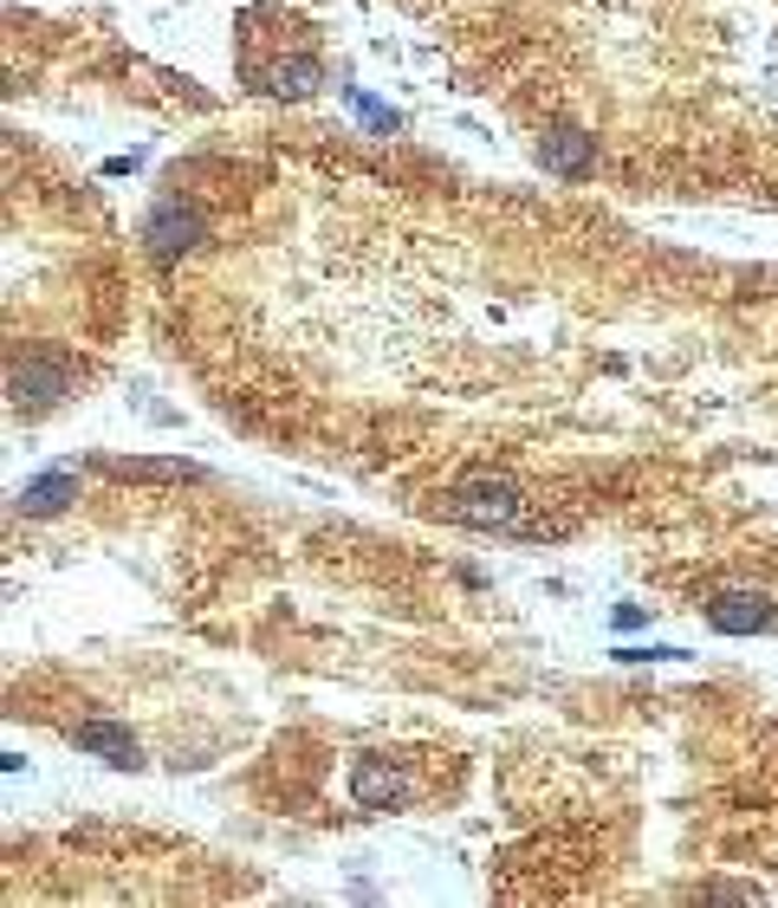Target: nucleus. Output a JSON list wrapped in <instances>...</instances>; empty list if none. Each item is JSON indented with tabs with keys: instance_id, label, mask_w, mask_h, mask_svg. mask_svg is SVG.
I'll return each mask as SVG.
<instances>
[{
	"instance_id": "f257e3e1",
	"label": "nucleus",
	"mask_w": 778,
	"mask_h": 908,
	"mask_svg": "<svg viewBox=\"0 0 778 908\" xmlns=\"http://www.w3.org/2000/svg\"><path fill=\"white\" fill-rule=\"evenodd\" d=\"M454 519H467V526H519V493L506 487V481H461L454 487V506H448Z\"/></svg>"
},
{
	"instance_id": "f03ea898",
	"label": "nucleus",
	"mask_w": 778,
	"mask_h": 908,
	"mask_svg": "<svg viewBox=\"0 0 778 908\" xmlns=\"http://www.w3.org/2000/svg\"><path fill=\"white\" fill-rule=\"evenodd\" d=\"M713 629H726V636H746V629H766L773 624V604L759 597V591H726V597H713Z\"/></svg>"
},
{
	"instance_id": "7ed1b4c3",
	"label": "nucleus",
	"mask_w": 778,
	"mask_h": 908,
	"mask_svg": "<svg viewBox=\"0 0 778 908\" xmlns=\"http://www.w3.org/2000/svg\"><path fill=\"white\" fill-rule=\"evenodd\" d=\"M539 156H545V169H559V176H590V169H597V143L584 137V131H552V137L539 143Z\"/></svg>"
},
{
	"instance_id": "20e7f679",
	"label": "nucleus",
	"mask_w": 778,
	"mask_h": 908,
	"mask_svg": "<svg viewBox=\"0 0 778 908\" xmlns=\"http://www.w3.org/2000/svg\"><path fill=\"white\" fill-rule=\"evenodd\" d=\"M351 792L363 805H396V798H409V778H403V772H383L376 760H357Z\"/></svg>"
},
{
	"instance_id": "39448f33",
	"label": "nucleus",
	"mask_w": 778,
	"mask_h": 908,
	"mask_svg": "<svg viewBox=\"0 0 778 908\" xmlns=\"http://www.w3.org/2000/svg\"><path fill=\"white\" fill-rule=\"evenodd\" d=\"M189 240H195V214H182L176 202H162V209L149 214V247H156L162 260H169V254H182Z\"/></svg>"
},
{
	"instance_id": "423d86ee",
	"label": "nucleus",
	"mask_w": 778,
	"mask_h": 908,
	"mask_svg": "<svg viewBox=\"0 0 778 908\" xmlns=\"http://www.w3.org/2000/svg\"><path fill=\"white\" fill-rule=\"evenodd\" d=\"M78 747H91V753H111V766H131V760H137V747H131L117 727H78Z\"/></svg>"
},
{
	"instance_id": "0eeeda50",
	"label": "nucleus",
	"mask_w": 778,
	"mask_h": 908,
	"mask_svg": "<svg viewBox=\"0 0 778 908\" xmlns=\"http://www.w3.org/2000/svg\"><path fill=\"white\" fill-rule=\"evenodd\" d=\"M66 493H71V481L59 474V481H40V487H26V506H33V513H59V506H66Z\"/></svg>"
}]
</instances>
